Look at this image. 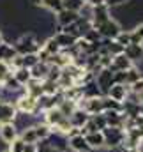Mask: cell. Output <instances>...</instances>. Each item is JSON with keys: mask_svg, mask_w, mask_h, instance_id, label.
<instances>
[{"mask_svg": "<svg viewBox=\"0 0 143 152\" xmlns=\"http://www.w3.org/2000/svg\"><path fill=\"white\" fill-rule=\"evenodd\" d=\"M14 50L18 55H28V53H37L41 48V42L34 34H21L14 41Z\"/></svg>", "mask_w": 143, "mask_h": 152, "instance_id": "obj_1", "label": "cell"}, {"mask_svg": "<svg viewBox=\"0 0 143 152\" xmlns=\"http://www.w3.org/2000/svg\"><path fill=\"white\" fill-rule=\"evenodd\" d=\"M104 136V147L108 149H115V147H122L124 140H125V131L122 127H104L103 131Z\"/></svg>", "mask_w": 143, "mask_h": 152, "instance_id": "obj_2", "label": "cell"}, {"mask_svg": "<svg viewBox=\"0 0 143 152\" xmlns=\"http://www.w3.org/2000/svg\"><path fill=\"white\" fill-rule=\"evenodd\" d=\"M14 108L18 113L23 115H37L39 108H37V99L28 96V94H21L16 101H14Z\"/></svg>", "mask_w": 143, "mask_h": 152, "instance_id": "obj_3", "label": "cell"}, {"mask_svg": "<svg viewBox=\"0 0 143 152\" xmlns=\"http://www.w3.org/2000/svg\"><path fill=\"white\" fill-rule=\"evenodd\" d=\"M94 81H96L97 88L101 90V94H103V96H106L108 90L115 85L113 71H109V69H101V71H97V73L94 75Z\"/></svg>", "mask_w": 143, "mask_h": 152, "instance_id": "obj_4", "label": "cell"}, {"mask_svg": "<svg viewBox=\"0 0 143 152\" xmlns=\"http://www.w3.org/2000/svg\"><path fill=\"white\" fill-rule=\"evenodd\" d=\"M96 30L99 32V36L103 39H115L120 32H122V27H120V23H118L115 18H109V20H106L103 25H99Z\"/></svg>", "mask_w": 143, "mask_h": 152, "instance_id": "obj_5", "label": "cell"}, {"mask_svg": "<svg viewBox=\"0 0 143 152\" xmlns=\"http://www.w3.org/2000/svg\"><path fill=\"white\" fill-rule=\"evenodd\" d=\"M78 108L85 110L87 113L90 115H97V113H103L104 112V106H103V97H90V99H81L78 103Z\"/></svg>", "mask_w": 143, "mask_h": 152, "instance_id": "obj_6", "label": "cell"}, {"mask_svg": "<svg viewBox=\"0 0 143 152\" xmlns=\"http://www.w3.org/2000/svg\"><path fill=\"white\" fill-rule=\"evenodd\" d=\"M18 136H20V133H18V127L14 126V122L0 124V140H2L5 145H11Z\"/></svg>", "mask_w": 143, "mask_h": 152, "instance_id": "obj_7", "label": "cell"}, {"mask_svg": "<svg viewBox=\"0 0 143 152\" xmlns=\"http://www.w3.org/2000/svg\"><path fill=\"white\" fill-rule=\"evenodd\" d=\"M111 16H109V7H108L106 4H103V5H96L94 7V12H92V20H90V23H92V28H97L99 25H103L106 20H109Z\"/></svg>", "mask_w": 143, "mask_h": 152, "instance_id": "obj_8", "label": "cell"}, {"mask_svg": "<svg viewBox=\"0 0 143 152\" xmlns=\"http://www.w3.org/2000/svg\"><path fill=\"white\" fill-rule=\"evenodd\" d=\"M129 85H124V83H115L109 90H108V97L109 99H113V101H117V103H124L125 99H127V96H129Z\"/></svg>", "mask_w": 143, "mask_h": 152, "instance_id": "obj_9", "label": "cell"}, {"mask_svg": "<svg viewBox=\"0 0 143 152\" xmlns=\"http://www.w3.org/2000/svg\"><path fill=\"white\" fill-rule=\"evenodd\" d=\"M67 147L72 152H94L85 140V134H74L67 138Z\"/></svg>", "mask_w": 143, "mask_h": 152, "instance_id": "obj_10", "label": "cell"}, {"mask_svg": "<svg viewBox=\"0 0 143 152\" xmlns=\"http://www.w3.org/2000/svg\"><path fill=\"white\" fill-rule=\"evenodd\" d=\"M134 64L124 55V53H120V55H115V57H111V64H109V71H113V73H118V71H127V69H131Z\"/></svg>", "mask_w": 143, "mask_h": 152, "instance_id": "obj_11", "label": "cell"}, {"mask_svg": "<svg viewBox=\"0 0 143 152\" xmlns=\"http://www.w3.org/2000/svg\"><path fill=\"white\" fill-rule=\"evenodd\" d=\"M18 117V112L14 108L12 103H5L0 101V124H7V122H14Z\"/></svg>", "mask_w": 143, "mask_h": 152, "instance_id": "obj_12", "label": "cell"}, {"mask_svg": "<svg viewBox=\"0 0 143 152\" xmlns=\"http://www.w3.org/2000/svg\"><path fill=\"white\" fill-rule=\"evenodd\" d=\"M124 55L133 62V64H138V62H143V44H127L124 48Z\"/></svg>", "mask_w": 143, "mask_h": 152, "instance_id": "obj_13", "label": "cell"}, {"mask_svg": "<svg viewBox=\"0 0 143 152\" xmlns=\"http://www.w3.org/2000/svg\"><path fill=\"white\" fill-rule=\"evenodd\" d=\"M78 18H80L78 12H74V11H67V9H62L60 12H57V23H58V28L62 30V28H66V27L72 25Z\"/></svg>", "mask_w": 143, "mask_h": 152, "instance_id": "obj_14", "label": "cell"}, {"mask_svg": "<svg viewBox=\"0 0 143 152\" xmlns=\"http://www.w3.org/2000/svg\"><path fill=\"white\" fill-rule=\"evenodd\" d=\"M69 124H71V127H76V129H81L85 124H87V120L90 118V115L87 113L85 110H81V108H76L74 112H72L69 117Z\"/></svg>", "mask_w": 143, "mask_h": 152, "instance_id": "obj_15", "label": "cell"}, {"mask_svg": "<svg viewBox=\"0 0 143 152\" xmlns=\"http://www.w3.org/2000/svg\"><path fill=\"white\" fill-rule=\"evenodd\" d=\"M104 113V118H106V124L108 127H122L124 129V124H125V115L122 113V112H103Z\"/></svg>", "mask_w": 143, "mask_h": 152, "instance_id": "obj_16", "label": "cell"}, {"mask_svg": "<svg viewBox=\"0 0 143 152\" xmlns=\"http://www.w3.org/2000/svg\"><path fill=\"white\" fill-rule=\"evenodd\" d=\"M53 39L57 41V44H58L60 50H69V48H72V46L76 44V41H78V39H74L71 34H67V32H64V30H58V32L53 36Z\"/></svg>", "mask_w": 143, "mask_h": 152, "instance_id": "obj_17", "label": "cell"}, {"mask_svg": "<svg viewBox=\"0 0 143 152\" xmlns=\"http://www.w3.org/2000/svg\"><path fill=\"white\" fill-rule=\"evenodd\" d=\"M85 140H87V143L90 145L92 151H101V149H104V136H103L101 131L85 134Z\"/></svg>", "mask_w": 143, "mask_h": 152, "instance_id": "obj_18", "label": "cell"}, {"mask_svg": "<svg viewBox=\"0 0 143 152\" xmlns=\"http://www.w3.org/2000/svg\"><path fill=\"white\" fill-rule=\"evenodd\" d=\"M50 75V64L48 62H37L36 66L30 69V76L34 80H39V81H44Z\"/></svg>", "mask_w": 143, "mask_h": 152, "instance_id": "obj_19", "label": "cell"}, {"mask_svg": "<svg viewBox=\"0 0 143 152\" xmlns=\"http://www.w3.org/2000/svg\"><path fill=\"white\" fill-rule=\"evenodd\" d=\"M18 53H16V50H14V46L11 44V42H0V60L2 62H11L14 57H16Z\"/></svg>", "mask_w": 143, "mask_h": 152, "instance_id": "obj_20", "label": "cell"}, {"mask_svg": "<svg viewBox=\"0 0 143 152\" xmlns=\"http://www.w3.org/2000/svg\"><path fill=\"white\" fill-rule=\"evenodd\" d=\"M25 94H28V96H32V97H36L39 99L41 96H42V81H39V80H30L27 85H25Z\"/></svg>", "mask_w": 143, "mask_h": 152, "instance_id": "obj_21", "label": "cell"}, {"mask_svg": "<svg viewBox=\"0 0 143 152\" xmlns=\"http://www.w3.org/2000/svg\"><path fill=\"white\" fill-rule=\"evenodd\" d=\"M39 5L44 7V9H48L50 12L57 14V12H60L64 9V0H41Z\"/></svg>", "mask_w": 143, "mask_h": 152, "instance_id": "obj_22", "label": "cell"}, {"mask_svg": "<svg viewBox=\"0 0 143 152\" xmlns=\"http://www.w3.org/2000/svg\"><path fill=\"white\" fill-rule=\"evenodd\" d=\"M12 76L18 80V83L20 85H27L30 80H32V76H30V69H25V67H20V69H14L12 71Z\"/></svg>", "mask_w": 143, "mask_h": 152, "instance_id": "obj_23", "label": "cell"}, {"mask_svg": "<svg viewBox=\"0 0 143 152\" xmlns=\"http://www.w3.org/2000/svg\"><path fill=\"white\" fill-rule=\"evenodd\" d=\"M41 48H42V50H44V51H46V53H48L50 57H53V55H57V53L60 51V48H58V44H57V41L53 39V36H51V37H48V39H46V41H44V42L41 44Z\"/></svg>", "mask_w": 143, "mask_h": 152, "instance_id": "obj_24", "label": "cell"}, {"mask_svg": "<svg viewBox=\"0 0 143 152\" xmlns=\"http://www.w3.org/2000/svg\"><path fill=\"white\" fill-rule=\"evenodd\" d=\"M129 34H131V42L143 44V23H138L133 30H129Z\"/></svg>", "mask_w": 143, "mask_h": 152, "instance_id": "obj_25", "label": "cell"}, {"mask_svg": "<svg viewBox=\"0 0 143 152\" xmlns=\"http://www.w3.org/2000/svg\"><path fill=\"white\" fill-rule=\"evenodd\" d=\"M142 76H143L142 71H140L136 66H133L131 69H127V71H125V83H127V85H131V83H134L136 80H140Z\"/></svg>", "mask_w": 143, "mask_h": 152, "instance_id": "obj_26", "label": "cell"}, {"mask_svg": "<svg viewBox=\"0 0 143 152\" xmlns=\"http://www.w3.org/2000/svg\"><path fill=\"white\" fill-rule=\"evenodd\" d=\"M37 62H39V58H37V53H28V55H21V66H23L25 69H32V67L36 66Z\"/></svg>", "mask_w": 143, "mask_h": 152, "instance_id": "obj_27", "label": "cell"}, {"mask_svg": "<svg viewBox=\"0 0 143 152\" xmlns=\"http://www.w3.org/2000/svg\"><path fill=\"white\" fill-rule=\"evenodd\" d=\"M12 75V69H11V66L7 64V62H2L0 60V85L9 78V76Z\"/></svg>", "mask_w": 143, "mask_h": 152, "instance_id": "obj_28", "label": "cell"}, {"mask_svg": "<svg viewBox=\"0 0 143 152\" xmlns=\"http://www.w3.org/2000/svg\"><path fill=\"white\" fill-rule=\"evenodd\" d=\"M90 118H92V122L96 124V127H97V131H103L104 127H108V124H106V118H104V113L92 115Z\"/></svg>", "mask_w": 143, "mask_h": 152, "instance_id": "obj_29", "label": "cell"}, {"mask_svg": "<svg viewBox=\"0 0 143 152\" xmlns=\"http://www.w3.org/2000/svg\"><path fill=\"white\" fill-rule=\"evenodd\" d=\"M115 41L120 44V46H127V44H131V34H129V30H122L117 37H115Z\"/></svg>", "mask_w": 143, "mask_h": 152, "instance_id": "obj_30", "label": "cell"}, {"mask_svg": "<svg viewBox=\"0 0 143 152\" xmlns=\"http://www.w3.org/2000/svg\"><path fill=\"white\" fill-rule=\"evenodd\" d=\"M81 5H83L81 0H64V9H67V11H74V12H78Z\"/></svg>", "mask_w": 143, "mask_h": 152, "instance_id": "obj_31", "label": "cell"}, {"mask_svg": "<svg viewBox=\"0 0 143 152\" xmlns=\"http://www.w3.org/2000/svg\"><path fill=\"white\" fill-rule=\"evenodd\" d=\"M129 90H131L133 94H136L138 97L142 96V94H143V76L140 78V80H136L134 83H131V85H129Z\"/></svg>", "mask_w": 143, "mask_h": 152, "instance_id": "obj_32", "label": "cell"}, {"mask_svg": "<svg viewBox=\"0 0 143 152\" xmlns=\"http://www.w3.org/2000/svg\"><path fill=\"white\" fill-rule=\"evenodd\" d=\"M129 0H106L104 4H106L108 7H117V5H124V4H127Z\"/></svg>", "mask_w": 143, "mask_h": 152, "instance_id": "obj_33", "label": "cell"}, {"mask_svg": "<svg viewBox=\"0 0 143 152\" xmlns=\"http://www.w3.org/2000/svg\"><path fill=\"white\" fill-rule=\"evenodd\" d=\"M104 2H106V0H88V4L94 5V7H96V5H103Z\"/></svg>", "mask_w": 143, "mask_h": 152, "instance_id": "obj_34", "label": "cell"}, {"mask_svg": "<svg viewBox=\"0 0 143 152\" xmlns=\"http://www.w3.org/2000/svg\"><path fill=\"white\" fill-rule=\"evenodd\" d=\"M108 152H127L124 147H115V149H109Z\"/></svg>", "mask_w": 143, "mask_h": 152, "instance_id": "obj_35", "label": "cell"}, {"mask_svg": "<svg viewBox=\"0 0 143 152\" xmlns=\"http://www.w3.org/2000/svg\"><path fill=\"white\" fill-rule=\"evenodd\" d=\"M140 115H142V117H143V101H142V103H140Z\"/></svg>", "mask_w": 143, "mask_h": 152, "instance_id": "obj_36", "label": "cell"}, {"mask_svg": "<svg viewBox=\"0 0 143 152\" xmlns=\"http://www.w3.org/2000/svg\"><path fill=\"white\" fill-rule=\"evenodd\" d=\"M127 152H140L138 149H133V151H127Z\"/></svg>", "mask_w": 143, "mask_h": 152, "instance_id": "obj_37", "label": "cell"}, {"mask_svg": "<svg viewBox=\"0 0 143 152\" xmlns=\"http://www.w3.org/2000/svg\"><path fill=\"white\" fill-rule=\"evenodd\" d=\"M0 42H4V37H2V32H0Z\"/></svg>", "mask_w": 143, "mask_h": 152, "instance_id": "obj_38", "label": "cell"}, {"mask_svg": "<svg viewBox=\"0 0 143 152\" xmlns=\"http://www.w3.org/2000/svg\"><path fill=\"white\" fill-rule=\"evenodd\" d=\"M138 99H140V103H142V101H143V94L140 96V97H138Z\"/></svg>", "mask_w": 143, "mask_h": 152, "instance_id": "obj_39", "label": "cell"}, {"mask_svg": "<svg viewBox=\"0 0 143 152\" xmlns=\"http://www.w3.org/2000/svg\"><path fill=\"white\" fill-rule=\"evenodd\" d=\"M0 94H2V85H0Z\"/></svg>", "mask_w": 143, "mask_h": 152, "instance_id": "obj_40", "label": "cell"}, {"mask_svg": "<svg viewBox=\"0 0 143 152\" xmlns=\"http://www.w3.org/2000/svg\"><path fill=\"white\" fill-rule=\"evenodd\" d=\"M81 2H88V0H81Z\"/></svg>", "mask_w": 143, "mask_h": 152, "instance_id": "obj_41", "label": "cell"}]
</instances>
